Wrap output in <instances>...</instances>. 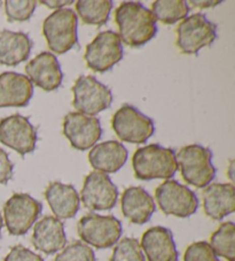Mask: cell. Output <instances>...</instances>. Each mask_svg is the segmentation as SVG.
Returning a JSON list of instances; mask_svg holds the SVG:
<instances>
[{"label": "cell", "instance_id": "22", "mask_svg": "<svg viewBox=\"0 0 235 261\" xmlns=\"http://www.w3.org/2000/svg\"><path fill=\"white\" fill-rule=\"evenodd\" d=\"M129 153L123 144L107 141L96 144L89 153V161L97 172L105 174L116 173L125 165Z\"/></svg>", "mask_w": 235, "mask_h": 261}, {"label": "cell", "instance_id": "37", "mask_svg": "<svg viewBox=\"0 0 235 261\" xmlns=\"http://www.w3.org/2000/svg\"><path fill=\"white\" fill-rule=\"evenodd\" d=\"M0 6H2V2H0Z\"/></svg>", "mask_w": 235, "mask_h": 261}, {"label": "cell", "instance_id": "32", "mask_svg": "<svg viewBox=\"0 0 235 261\" xmlns=\"http://www.w3.org/2000/svg\"><path fill=\"white\" fill-rule=\"evenodd\" d=\"M14 174V164L10 160L8 153L0 147V184H7Z\"/></svg>", "mask_w": 235, "mask_h": 261}, {"label": "cell", "instance_id": "20", "mask_svg": "<svg viewBox=\"0 0 235 261\" xmlns=\"http://www.w3.org/2000/svg\"><path fill=\"white\" fill-rule=\"evenodd\" d=\"M44 196L56 219H72L78 213L80 198L74 186L61 182H52L48 184Z\"/></svg>", "mask_w": 235, "mask_h": 261}, {"label": "cell", "instance_id": "1", "mask_svg": "<svg viewBox=\"0 0 235 261\" xmlns=\"http://www.w3.org/2000/svg\"><path fill=\"white\" fill-rule=\"evenodd\" d=\"M115 21L121 40L131 47L142 46L157 34L155 17L141 3H122L115 12Z\"/></svg>", "mask_w": 235, "mask_h": 261}, {"label": "cell", "instance_id": "31", "mask_svg": "<svg viewBox=\"0 0 235 261\" xmlns=\"http://www.w3.org/2000/svg\"><path fill=\"white\" fill-rule=\"evenodd\" d=\"M4 261H44V259L28 247H24L23 245H15L8 252Z\"/></svg>", "mask_w": 235, "mask_h": 261}, {"label": "cell", "instance_id": "28", "mask_svg": "<svg viewBox=\"0 0 235 261\" xmlns=\"http://www.w3.org/2000/svg\"><path fill=\"white\" fill-rule=\"evenodd\" d=\"M36 0H6L5 13L8 22H24L34 15Z\"/></svg>", "mask_w": 235, "mask_h": 261}, {"label": "cell", "instance_id": "6", "mask_svg": "<svg viewBox=\"0 0 235 261\" xmlns=\"http://www.w3.org/2000/svg\"><path fill=\"white\" fill-rule=\"evenodd\" d=\"M122 223L114 215H84L77 223L80 240L97 249H108L117 244L122 236Z\"/></svg>", "mask_w": 235, "mask_h": 261}, {"label": "cell", "instance_id": "16", "mask_svg": "<svg viewBox=\"0 0 235 261\" xmlns=\"http://www.w3.org/2000/svg\"><path fill=\"white\" fill-rule=\"evenodd\" d=\"M148 261H178L172 231L161 226L152 227L143 232L140 243Z\"/></svg>", "mask_w": 235, "mask_h": 261}, {"label": "cell", "instance_id": "2", "mask_svg": "<svg viewBox=\"0 0 235 261\" xmlns=\"http://www.w3.org/2000/svg\"><path fill=\"white\" fill-rule=\"evenodd\" d=\"M134 176L141 181L171 179L178 170L175 152L160 144L138 148L132 158Z\"/></svg>", "mask_w": 235, "mask_h": 261}, {"label": "cell", "instance_id": "29", "mask_svg": "<svg viewBox=\"0 0 235 261\" xmlns=\"http://www.w3.org/2000/svg\"><path fill=\"white\" fill-rule=\"evenodd\" d=\"M54 261H96V253L85 243L75 241L63 247Z\"/></svg>", "mask_w": 235, "mask_h": 261}, {"label": "cell", "instance_id": "24", "mask_svg": "<svg viewBox=\"0 0 235 261\" xmlns=\"http://www.w3.org/2000/svg\"><path fill=\"white\" fill-rule=\"evenodd\" d=\"M112 10L111 0H79L76 3V12L85 24L105 25Z\"/></svg>", "mask_w": 235, "mask_h": 261}, {"label": "cell", "instance_id": "27", "mask_svg": "<svg viewBox=\"0 0 235 261\" xmlns=\"http://www.w3.org/2000/svg\"><path fill=\"white\" fill-rule=\"evenodd\" d=\"M109 261H146L140 243L135 238L125 237L117 242Z\"/></svg>", "mask_w": 235, "mask_h": 261}, {"label": "cell", "instance_id": "26", "mask_svg": "<svg viewBox=\"0 0 235 261\" xmlns=\"http://www.w3.org/2000/svg\"><path fill=\"white\" fill-rule=\"evenodd\" d=\"M152 13L163 24H174L186 19L189 6L184 0H156L152 4Z\"/></svg>", "mask_w": 235, "mask_h": 261}, {"label": "cell", "instance_id": "18", "mask_svg": "<svg viewBox=\"0 0 235 261\" xmlns=\"http://www.w3.org/2000/svg\"><path fill=\"white\" fill-rule=\"evenodd\" d=\"M34 96V84L28 76L5 71L0 74V109L25 107Z\"/></svg>", "mask_w": 235, "mask_h": 261}, {"label": "cell", "instance_id": "25", "mask_svg": "<svg viewBox=\"0 0 235 261\" xmlns=\"http://www.w3.org/2000/svg\"><path fill=\"white\" fill-rule=\"evenodd\" d=\"M209 245L216 255L235 261V224L232 221L221 223L211 235Z\"/></svg>", "mask_w": 235, "mask_h": 261}, {"label": "cell", "instance_id": "15", "mask_svg": "<svg viewBox=\"0 0 235 261\" xmlns=\"http://www.w3.org/2000/svg\"><path fill=\"white\" fill-rule=\"evenodd\" d=\"M25 73L30 82L45 91H54L61 87L63 73L57 58L51 52H42L29 61Z\"/></svg>", "mask_w": 235, "mask_h": 261}, {"label": "cell", "instance_id": "8", "mask_svg": "<svg viewBox=\"0 0 235 261\" xmlns=\"http://www.w3.org/2000/svg\"><path fill=\"white\" fill-rule=\"evenodd\" d=\"M71 90L74 93L72 106L78 113L93 116L111 106L110 89L94 76H79Z\"/></svg>", "mask_w": 235, "mask_h": 261}, {"label": "cell", "instance_id": "14", "mask_svg": "<svg viewBox=\"0 0 235 261\" xmlns=\"http://www.w3.org/2000/svg\"><path fill=\"white\" fill-rule=\"evenodd\" d=\"M63 135L76 150L86 151L101 138L102 128L96 116L70 112L63 119Z\"/></svg>", "mask_w": 235, "mask_h": 261}, {"label": "cell", "instance_id": "3", "mask_svg": "<svg viewBox=\"0 0 235 261\" xmlns=\"http://www.w3.org/2000/svg\"><path fill=\"white\" fill-rule=\"evenodd\" d=\"M182 177L189 186L203 189L209 186L216 176L212 165V151L198 144L184 146L175 154Z\"/></svg>", "mask_w": 235, "mask_h": 261}, {"label": "cell", "instance_id": "4", "mask_svg": "<svg viewBox=\"0 0 235 261\" xmlns=\"http://www.w3.org/2000/svg\"><path fill=\"white\" fill-rule=\"evenodd\" d=\"M78 17L70 8L53 12L43 23V35L49 49L56 55H65L78 44Z\"/></svg>", "mask_w": 235, "mask_h": 261}, {"label": "cell", "instance_id": "7", "mask_svg": "<svg viewBox=\"0 0 235 261\" xmlns=\"http://www.w3.org/2000/svg\"><path fill=\"white\" fill-rule=\"evenodd\" d=\"M111 128L122 142L131 144L146 143L155 133L153 120L130 103L112 115Z\"/></svg>", "mask_w": 235, "mask_h": 261}, {"label": "cell", "instance_id": "35", "mask_svg": "<svg viewBox=\"0 0 235 261\" xmlns=\"http://www.w3.org/2000/svg\"><path fill=\"white\" fill-rule=\"evenodd\" d=\"M233 163H234L233 160L230 161V165H229V167H228V177L232 179V181L234 179V177H233Z\"/></svg>", "mask_w": 235, "mask_h": 261}, {"label": "cell", "instance_id": "9", "mask_svg": "<svg viewBox=\"0 0 235 261\" xmlns=\"http://www.w3.org/2000/svg\"><path fill=\"white\" fill-rule=\"evenodd\" d=\"M43 211L42 202L28 193H14L4 205V220L13 236L25 235Z\"/></svg>", "mask_w": 235, "mask_h": 261}, {"label": "cell", "instance_id": "30", "mask_svg": "<svg viewBox=\"0 0 235 261\" xmlns=\"http://www.w3.org/2000/svg\"><path fill=\"white\" fill-rule=\"evenodd\" d=\"M184 261H220L209 243L201 241L189 245L184 254Z\"/></svg>", "mask_w": 235, "mask_h": 261}, {"label": "cell", "instance_id": "21", "mask_svg": "<svg viewBox=\"0 0 235 261\" xmlns=\"http://www.w3.org/2000/svg\"><path fill=\"white\" fill-rule=\"evenodd\" d=\"M121 206L124 217L134 224L147 223L156 210L153 197L141 187L125 189L122 193Z\"/></svg>", "mask_w": 235, "mask_h": 261}, {"label": "cell", "instance_id": "10", "mask_svg": "<svg viewBox=\"0 0 235 261\" xmlns=\"http://www.w3.org/2000/svg\"><path fill=\"white\" fill-rule=\"evenodd\" d=\"M155 199L165 215L189 218L198 208L195 192L174 179H168L156 188Z\"/></svg>", "mask_w": 235, "mask_h": 261}, {"label": "cell", "instance_id": "23", "mask_svg": "<svg viewBox=\"0 0 235 261\" xmlns=\"http://www.w3.org/2000/svg\"><path fill=\"white\" fill-rule=\"evenodd\" d=\"M34 43L24 33L3 30L0 33V65L14 67L26 61Z\"/></svg>", "mask_w": 235, "mask_h": 261}, {"label": "cell", "instance_id": "19", "mask_svg": "<svg viewBox=\"0 0 235 261\" xmlns=\"http://www.w3.org/2000/svg\"><path fill=\"white\" fill-rule=\"evenodd\" d=\"M203 210L208 217L220 221L235 211V189L230 183H212L202 192Z\"/></svg>", "mask_w": 235, "mask_h": 261}, {"label": "cell", "instance_id": "36", "mask_svg": "<svg viewBox=\"0 0 235 261\" xmlns=\"http://www.w3.org/2000/svg\"><path fill=\"white\" fill-rule=\"evenodd\" d=\"M4 226V221H3V217L2 214H0V240H2V229Z\"/></svg>", "mask_w": 235, "mask_h": 261}, {"label": "cell", "instance_id": "34", "mask_svg": "<svg viewBox=\"0 0 235 261\" xmlns=\"http://www.w3.org/2000/svg\"><path fill=\"white\" fill-rule=\"evenodd\" d=\"M74 3L72 0H66V2H63V0H42L40 4H43V5L47 6L48 8H58V10H61L63 6H68V5H71V4Z\"/></svg>", "mask_w": 235, "mask_h": 261}, {"label": "cell", "instance_id": "11", "mask_svg": "<svg viewBox=\"0 0 235 261\" xmlns=\"http://www.w3.org/2000/svg\"><path fill=\"white\" fill-rule=\"evenodd\" d=\"M84 59L90 69L106 73L123 59V45L119 34L108 30L98 34L86 46Z\"/></svg>", "mask_w": 235, "mask_h": 261}, {"label": "cell", "instance_id": "12", "mask_svg": "<svg viewBox=\"0 0 235 261\" xmlns=\"http://www.w3.org/2000/svg\"><path fill=\"white\" fill-rule=\"evenodd\" d=\"M37 139V128L25 116L13 114L0 120V143L19 154L33 153Z\"/></svg>", "mask_w": 235, "mask_h": 261}, {"label": "cell", "instance_id": "33", "mask_svg": "<svg viewBox=\"0 0 235 261\" xmlns=\"http://www.w3.org/2000/svg\"><path fill=\"white\" fill-rule=\"evenodd\" d=\"M189 5H192L193 7H198V8H211L215 7L217 5L221 4V0H191L188 3Z\"/></svg>", "mask_w": 235, "mask_h": 261}, {"label": "cell", "instance_id": "17", "mask_svg": "<svg viewBox=\"0 0 235 261\" xmlns=\"http://www.w3.org/2000/svg\"><path fill=\"white\" fill-rule=\"evenodd\" d=\"M31 242L36 250L45 254L56 253L67 244L65 224L55 217H44L35 224Z\"/></svg>", "mask_w": 235, "mask_h": 261}, {"label": "cell", "instance_id": "13", "mask_svg": "<svg viewBox=\"0 0 235 261\" xmlns=\"http://www.w3.org/2000/svg\"><path fill=\"white\" fill-rule=\"evenodd\" d=\"M80 200L91 211H109L119 200V189L107 174L92 172L84 179Z\"/></svg>", "mask_w": 235, "mask_h": 261}, {"label": "cell", "instance_id": "5", "mask_svg": "<svg viewBox=\"0 0 235 261\" xmlns=\"http://www.w3.org/2000/svg\"><path fill=\"white\" fill-rule=\"evenodd\" d=\"M175 45L184 55H197L201 48L217 39V25L202 13L184 19L175 29Z\"/></svg>", "mask_w": 235, "mask_h": 261}]
</instances>
